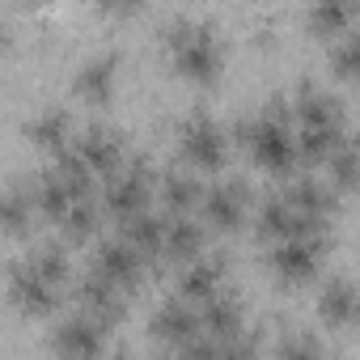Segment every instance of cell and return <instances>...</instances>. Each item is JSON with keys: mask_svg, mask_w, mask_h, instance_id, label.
<instances>
[{"mask_svg": "<svg viewBox=\"0 0 360 360\" xmlns=\"http://www.w3.org/2000/svg\"><path fill=\"white\" fill-rule=\"evenodd\" d=\"M250 187L242 178H217V183L204 187V200H200V212L212 229H238L250 212Z\"/></svg>", "mask_w": 360, "mask_h": 360, "instance_id": "obj_12", "label": "cell"}, {"mask_svg": "<svg viewBox=\"0 0 360 360\" xmlns=\"http://www.w3.org/2000/svg\"><path fill=\"white\" fill-rule=\"evenodd\" d=\"M34 208H39L34 183H30V187H26V183H13V187L5 191V208H0V217H5V229H9V233H26V229L34 225Z\"/></svg>", "mask_w": 360, "mask_h": 360, "instance_id": "obj_24", "label": "cell"}, {"mask_svg": "<svg viewBox=\"0 0 360 360\" xmlns=\"http://www.w3.org/2000/svg\"><path fill=\"white\" fill-rule=\"evenodd\" d=\"M110 330H115V326H106L102 318H94V314H85V309H77V314H68V318L56 326L51 347H56V356L89 360V356H102V352H106Z\"/></svg>", "mask_w": 360, "mask_h": 360, "instance_id": "obj_10", "label": "cell"}, {"mask_svg": "<svg viewBox=\"0 0 360 360\" xmlns=\"http://www.w3.org/2000/svg\"><path fill=\"white\" fill-rule=\"evenodd\" d=\"M309 26L318 34H347L360 26V5L356 0H309Z\"/></svg>", "mask_w": 360, "mask_h": 360, "instance_id": "obj_22", "label": "cell"}, {"mask_svg": "<svg viewBox=\"0 0 360 360\" xmlns=\"http://www.w3.org/2000/svg\"><path fill=\"white\" fill-rule=\"evenodd\" d=\"M148 335L169 352H191V343L204 335V314L195 301L174 297V301L157 305V314L148 318Z\"/></svg>", "mask_w": 360, "mask_h": 360, "instance_id": "obj_8", "label": "cell"}, {"mask_svg": "<svg viewBox=\"0 0 360 360\" xmlns=\"http://www.w3.org/2000/svg\"><path fill=\"white\" fill-rule=\"evenodd\" d=\"M178 153H183V161L191 169H221L225 157H229V136L212 115L195 110L178 127Z\"/></svg>", "mask_w": 360, "mask_h": 360, "instance_id": "obj_7", "label": "cell"}, {"mask_svg": "<svg viewBox=\"0 0 360 360\" xmlns=\"http://www.w3.org/2000/svg\"><path fill=\"white\" fill-rule=\"evenodd\" d=\"M94 5H102V9H110V13H127V9L140 5V0H94Z\"/></svg>", "mask_w": 360, "mask_h": 360, "instance_id": "obj_27", "label": "cell"}, {"mask_svg": "<svg viewBox=\"0 0 360 360\" xmlns=\"http://www.w3.org/2000/svg\"><path fill=\"white\" fill-rule=\"evenodd\" d=\"M330 64H335V72H339V77H347V81H356V85H360V30H347V34L335 43Z\"/></svg>", "mask_w": 360, "mask_h": 360, "instance_id": "obj_25", "label": "cell"}, {"mask_svg": "<svg viewBox=\"0 0 360 360\" xmlns=\"http://www.w3.org/2000/svg\"><path fill=\"white\" fill-rule=\"evenodd\" d=\"M165 51H169L174 72L187 77V81H195V85L217 81V72L225 64V51H221L217 30L208 22H195V18H178L165 30Z\"/></svg>", "mask_w": 360, "mask_h": 360, "instance_id": "obj_4", "label": "cell"}, {"mask_svg": "<svg viewBox=\"0 0 360 360\" xmlns=\"http://www.w3.org/2000/svg\"><path fill=\"white\" fill-rule=\"evenodd\" d=\"M119 233L131 238L153 263H165V233H169V212H153V208H140L131 217L119 221Z\"/></svg>", "mask_w": 360, "mask_h": 360, "instance_id": "obj_16", "label": "cell"}, {"mask_svg": "<svg viewBox=\"0 0 360 360\" xmlns=\"http://www.w3.org/2000/svg\"><path fill=\"white\" fill-rule=\"evenodd\" d=\"M94 174H110V169H119L123 161H127V148H123V136L115 131V127H102V123H94V127H85L72 144H68Z\"/></svg>", "mask_w": 360, "mask_h": 360, "instance_id": "obj_14", "label": "cell"}, {"mask_svg": "<svg viewBox=\"0 0 360 360\" xmlns=\"http://www.w3.org/2000/svg\"><path fill=\"white\" fill-rule=\"evenodd\" d=\"M157 195H161L165 212H195L204 200V183L191 169H165V174H157Z\"/></svg>", "mask_w": 360, "mask_h": 360, "instance_id": "obj_18", "label": "cell"}, {"mask_svg": "<svg viewBox=\"0 0 360 360\" xmlns=\"http://www.w3.org/2000/svg\"><path fill=\"white\" fill-rule=\"evenodd\" d=\"M292 195V204L318 221H330L335 217V204H339V187L335 183H322V178H292V183L284 187Z\"/></svg>", "mask_w": 360, "mask_h": 360, "instance_id": "obj_20", "label": "cell"}, {"mask_svg": "<svg viewBox=\"0 0 360 360\" xmlns=\"http://www.w3.org/2000/svg\"><path fill=\"white\" fill-rule=\"evenodd\" d=\"M326 259V233H284L267 250V267L276 271L280 284H305L318 276Z\"/></svg>", "mask_w": 360, "mask_h": 360, "instance_id": "obj_6", "label": "cell"}, {"mask_svg": "<svg viewBox=\"0 0 360 360\" xmlns=\"http://www.w3.org/2000/svg\"><path fill=\"white\" fill-rule=\"evenodd\" d=\"M326 174L339 191H356L360 187V140L343 136L330 153H326Z\"/></svg>", "mask_w": 360, "mask_h": 360, "instance_id": "obj_23", "label": "cell"}, {"mask_svg": "<svg viewBox=\"0 0 360 360\" xmlns=\"http://www.w3.org/2000/svg\"><path fill=\"white\" fill-rule=\"evenodd\" d=\"M318 318L330 330H360V284L356 280H326L318 292Z\"/></svg>", "mask_w": 360, "mask_h": 360, "instance_id": "obj_15", "label": "cell"}, {"mask_svg": "<svg viewBox=\"0 0 360 360\" xmlns=\"http://www.w3.org/2000/svg\"><path fill=\"white\" fill-rule=\"evenodd\" d=\"M271 352H276V356H318L322 343H318L314 335H305V330H288V335H280V339L271 343Z\"/></svg>", "mask_w": 360, "mask_h": 360, "instance_id": "obj_26", "label": "cell"}, {"mask_svg": "<svg viewBox=\"0 0 360 360\" xmlns=\"http://www.w3.org/2000/svg\"><path fill=\"white\" fill-rule=\"evenodd\" d=\"M77 309L102 318L106 326H119L123 314H127V288H119L110 276H102L98 267H89V271L77 280Z\"/></svg>", "mask_w": 360, "mask_h": 360, "instance_id": "obj_13", "label": "cell"}, {"mask_svg": "<svg viewBox=\"0 0 360 360\" xmlns=\"http://www.w3.org/2000/svg\"><path fill=\"white\" fill-rule=\"evenodd\" d=\"M246 153L271 169V174H292L301 165V140H297V119H292V106L284 102H267L263 110L246 115L242 127H238Z\"/></svg>", "mask_w": 360, "mask_h": 360, "instance_id": "obj_2", "label": "cell"}, {"mask_svg": "<svg viewBox=\"0 0 360 360\" xmlns=\"http://www.w3.org/2000/svg\"><path fill=\"white\" fill-rule=\"evenodd\" d=\"M153 195H157V174H153V165H148L144 157H127L119 169H110V174L102 178V208H106L115 221H123V217L148 208Z\"/></svg>", "mask_w": 360, "mask_h": 360, "instance_id": "obj_5", "label": "cell"}, {"mask_svg": "<svg viewBox=\"0 0 360 360\" xmlns=\"http://www.w3.org/2000/svg\"><path fill=\"white\" fill-rule=\"evenodd\" d=\"M115 77H119V56L115 51H98V56H89L81 68H77V94L81 98H89V102H106L110 98V89H115Z\"/></svg>", "mask_w": 360, "mask_h": 360, "instance_id": "obj_19", "label": "cell"}, {"mask_svg": "<svg viewBox=\"0 0 360 360\" xmlns=\"http://www.w3.org/2000/svg\"><path fill=\"white\" fill-rule=\"evenodd\" d=\"M292 119H297V140H301V161H326V153L347 136L343 127V106L314 81L297 85L292 98Z\"/></svg>", "mask_w": 360, "mask_h": 360, "instance_id": "obj_3", "label": "cell"}, {"mask_svg": "<svg viewBox=\"0 0 360 360\" xmlns=\"http://www.w3.org/2000/svg\"><path fill=\"white\" fill-rule=\"evenodd\" d=\"M89 267H98L102 276H110L119 288L136 292V288L144 284V276H148L153 259H148L131 238L115 233V238H106V242H98V246H94V263H89Z\"/></svg>", "mask_w": 360, "mask_h": 360, "instance_id": "obj_9", "label": "cell"}, {"mask_svg": "<svg viewBox=\"0 0 360 360\" xmlns=\"http://www.w3.org/2000/svg\"><path fill=\"white\" fill-rule=\"evenodd\" d=\"M225 288H229V263H225V255L204 250V255H195L187 263H178V297L204 305V301L221 297Z\"/></svg>", "mask_w": 360, "mask_h": 360, "instance_id": "obj_11", "label": "cell"}, {"mask_svg": "<svg viewBox=\"0 0 360 360\" xmlns=\"http://www.w3.org/2000/svg\"><path fill=\"white\" fill-rule=\"evenodd\" d=\"M26 131H30V140H34V144H43L51 157H56V153H64V148L77 140V136H72V115H68L64 106H47V110H39V115L30 119V127H26Z\"/></svg>", "mask_w": 360, "mask_h": 360, "instance_id": "obj_21", "label": "cell"}, {"mask_svg": "<svg viewBox=\"0 0 360 360\" xmlns=\"http://www.w3.org/2000/svg\"><path fill=\"white\" fill-rule=\"evenodd\" d=\"M208 250V225L195 221L191 212H169V233H165V263H187Z\"/></svg>", "mask_w": 360, "mask_h": 360, "instance_id": "obj_17", "label": "cell"}, {"mask_svg": "<svg viewBox=\"0 0 360 360\" xmlns=\"http://www.w3.org/2000/svg\"><path fill=\"white\" fill-rule=\"evenodd\" d=\"M68 280H72V263H68V246L64 242H39L30 246L13 271H9V297L22 314L39 318L51 314L64 297H68Z\"/></svg>", "mask_w": 360, "mask_h": 360, "instance_id": "obj_1", "label": "cell"}]
</instances>
